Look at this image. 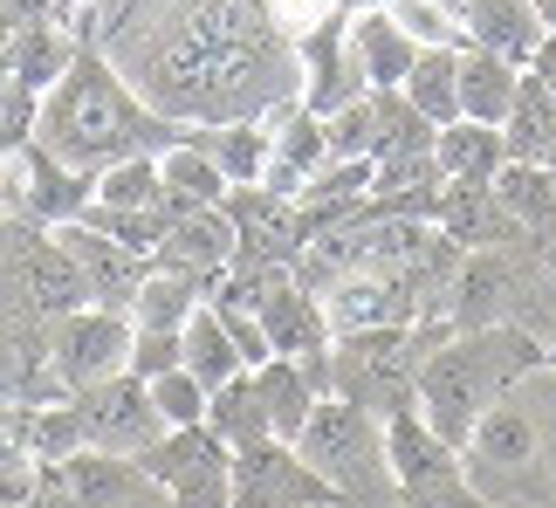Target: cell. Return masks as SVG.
I'll use <instances>...</instances> for the list:
<instances>
[{"instance_id":"6da1fadb","label":"cell","mask_w":556,"mask_h":508,"mask_svg":"<svg viewBox=\"0 0 556 508\" xmlns=\"http://www.w3.org/2000/svg\"><path fill=\"white\" fill-rule=\"evenodd\" d=\"M303 90L295 41L275 28L268 0H186L138 55V97L186 131L262 117Z\"/></svg>"},{"instance_id":"7a4b0ae2","label":"cell","mask_w":556,"mask_h":508,"mask_svg":"<svg viewBox=\"0 0 556 508\" xmlns=\"http://www.w3.org/2000/svg\"><path fill=\"white\" fill-rule=\"evenodd\" d=\"M35 144L49 158H62L70 173L97 179L103 165H124V158H165L173 144H192V131L173 117H159L117 76V62L97 49V35H83L76 62L62 69V82L35 111Z\"/></svg>"},{"instance_id":"3957f363","label":"cell","mask_w":556,"mask_h":508,"mask_svg":"<svg viewBox=\"0 0 556 508\" xmlns=\"http://www.w3.org/2000/svg\"><path fill=\"white\" fill-rule=\"evenodd\" d=\"M536 365H549V351H543L522 323H495V330L446 336V344L419 365V385H413L419 419L446 440V447H467L475 419H481L488 406H502V398L516 392Z\"/></svg>"},{"instance_id":"277c9868","label":"cell","mask_w":556,"mask_h":508,"mask_svg":"<svg viewBox=\"0 0 556 508\" xmlns=\"http://www.w3.org/2000/svg\"><path fill=\"white\" fill-rule=\"evenodd\" d=\"M295 454L324 481H337L357 508H378V495L392 488V474H384V419L351 406V398H316L309 427L295 433Z\"/></svg>"},{"instance_id":"5b68a950","label":"cell","mask_w":556,"mask_h":508,"mask_svg":"<svg viewBox=\"0 0 556 508\" xmlns=\"http://www.w3.org/2000/svg\"><path fill=\"white\" fill-rule=\"evenodd\" d=\"M384 474H392L399 508H495L488 495H475V474H467L460 447H446L419 419V406L384 419Z\"/></svg>"},{"instance_id":"8992f818","label":"cell","mask_w":556,"mask_h":508,"mask_svg":"<svg viewBox=\"0 0 556 508\" xmlns=\"http://www.w3.org/2000/svg\"><path fill=\"white\" fill-rule=\"evenodd\" d=\"M138 474L173 508H227L233 501V454L206 427H173L138 454Z\"/></svg>"},{"instance_id":"52a82bcc","label":"cell","mask_w":556,"mask_h":508,"mask_svg":"<svg viewBox=\"0 0 556 508\" xmlns=\"http://www.w3.org/2000/svg\"><path fill=\"white\" fill-rule=\"evenodd\" d=\"M220 214L233 220V275H248V282L295 268V254L309 247V227L295 214V200H275L262 186H227Z\"/></svg>"},{"instance_id":"ba28073f","label":"cell","mask_w":556,"mask_h":508,"mask_svg":"<svg viewBox=\"0 0 556 508\" xmlns=\"http://www.w3.org/2000/svg\"><path fill=\"white\" fill-rule=\"evenodd\" d=\"M70 412H76V427H83V447H97V454L138 460L152 440H165V419H159V406H152V385H144V378H131V371L70 392Z\"/></svg>"},{"instance_id":"9c48e42d","label":"cell","mask_w":556,"mask_h":508,"mask_svg":"<svg viewBox=\"0 0 556 508\" xmlns=\"http://www.w3.org/2000/svg\"><path fill=\"white\" fill-rule=\"evenodd\" d=\"M227 508H357L337 481H324L295 447L262 440V447L233 454V501Z\"/></svg>"},{"instance_id":"30bf717a","label":"cell","mask_w":556,"mask_h":508,"mask_svg":"<svg viewBox=\"0 0 556 508\" xmlns=\"http://www.w3.org/2000/svg\"><path fill=\"white\" fill-rule=\"evenodd\" d=\"M49 357L62 371V385L83 392V385H103L131 365V316L124 309H70L49 323Z\"/></svg>"},{"instance_id":"8fae6325","label":"cell","mask_w":556,"mask_h":508,"mask_svg":"<svg viewBox=\"0 0 556 508\" xmlns=\"http://www.w3.org/2000/svg\"><path fill=\"white\" fill-rule=\"evenodd\" d=\"M0 186H8V220L62 227V220H76L83 206H90V186H97V179L70 173L62 158H49V152L28 138L14 158H0Z\"/></svg>"},{"instance_id":"7c38bea8","label":"cell","mask_w":556,"mask_h":508,"mask_svg":"<svg viewBox=\"0 0 556 508\" xmlns=\"http://www.w3.org/2000/svg\"><path fill=\"white\" fill-rule=\"evenodd\" d=\"M295 69H303V90H295V97H303V111H316V117H337L344 103L365 97V69H357L351 21L344 14L295 41Z\"/></svg>"},{"instance_id":"4fadbf2b","label":"cell","mask_w":556,"mask_h":508,"mask_svg":"<svg viewBox=\"0 0 556 508\" xmlns=\"http://www.w3.org/2000/svg\"><path fill=\"white\" fill-rule=\"evenodd\" d=\"M49 234L83 268V282H90V309H124V316H131V295H138L144 275H152V254L97 234V227H83V220H62V227H49Z\"/></svg>"},{"instance_id":"5bb4252c","label":"cell","mask_w":556,"mask_h":508,"mask_svg":"<svg viewBox=\"0 0 556 508\" xmlns=\"http://www.w3.org/2000/svg\"><path fill=\"white\" fill-rule=\"evenodd\" d=\"M254 316H262L275 357H316V351H330V316H324V303H316L289 268L282 275H262V289H254Z\"/></svg>"},{"instance_id":"9a60e30c","label":"cell","mask_w":556,"mask_h":508,"mask_svg":"<svg viewBox=\"0 0 556 508\" xmlns=\"http://www.w3.org/2000/svg\"><path fill=\"white\" fill-rule=\"evenodd\" d=\"M152 268H179V275H200V282L227 275L233 268V220L220 214V206H192V214H179L173 227H165V241L152 247Z\"/></svg>"},{"instance_id":"2e32d148","label":"cell","mask_w":556,"mask_h":508,"mask_svg":"<svg viewBox=\"0 0 556 508\" xmlns=\"http://www.w3.org/2000/svg\"><path fill=\"white\" fill-rule=\"evenodd\" d=\"M433 227H440L446 241H460L467 254H481V247H508V241H516V220L502 214L495 186H481V179H446Z\"/></svg>"},{"instance_id":"e0dca14e","label":"cell","mask_w":556,"mask_h":508,"mask_svg":"<svg viewBox=\"0 0 556 508\" xmlns=\"http://www.w3.org/2000/svg\"><path fill=\"white\" fill-rule=\"evenodd\" d=\"M460 28H467V49H488V55L516 62V69H529L536 41L549 35L529 0H467V8H460Z\"/></svg>"},{"instance_id":"ac0fdd59","label":"cell","mask_w":556,"mask_h":508,"mask_svg":"<svg viewBox=\"0 0 556 508\" xmlns=\"http://www.w3.org/2000/svg\"><path fill=\"white\" fill-rule=\"evenodd\" d=\"M76 41L70 35V21H35V28H14V49H8V76L21 82V90H35V97H49L62 69L76 62Z\"/></svg>"},{"instance_id":"d6986e66","label":"cell","mask_w":556,"mask_h":508,"mask_svg":"<svg viewBox=\"0 0 556 508\" xmlns=\"http://www.w3.org/2000/svg\"><path fill=\"white\" fill-rule=\"evenodd\" d=\"M549 144H556V97L522 69L516 103H508V117H502V158L508 165H543Z\"/></svg>"},{"instance_id":"ffe728a7","label":"cell","mask_w":556,"mask_h":508,"mask_svg":"<svg viewBox=\"0 0 556 508\" xmlns=\"http://www.w3.org/2000/svg\"><path fill=\"white\" fill-rule=\"evenodd\" d=\"M351 49H357V69H365V90H399V82L413 76V62H419V49L399 35V21L384 8L351 21Z\"/></svg>"},{"instance_id":"44dd1931","label":"cell","mask_w":556,"mask_h":508,"mask_svg":"<svg viewBox=\"0 0 556 508\" xmlns=\"http://www.w3.org/2000/svg\"><path fill=\"white\" fill-rule=\"evenodd\" d=\"M254 392H262L268 433L282 440V447H295V433H303L309 412H316V385L303 378V365H295V357H268V365H254Z\"/></svg>"},{"instance_id":"7402d4cb","label":"cell","mask_w":556,"mask_h":508,"mask_svg":"<svg viewBox=\"0 0 556 508\" xmlns=\"http://www.w3.org/2000/svg\"><path fill=\"white\" fill-rule=\"evenodd\" d=\"M460 454H475L481 468H536V419H529L522 406H488L481 419H475V433H467V447Z\"/></svg>"},{"instance_id":"603a6c76","label":"cell","mask_w":556,"mask_h":508,"mask_svg":"<svg viewBox=\"0 0 556 508\" xmlns=\"http://www.w3.org/2000/svg\"><path fill=\"white\" fill-rule=\"evenodd\" d=\"M206 433L220 440L227 454H248V447H262V440H275L268 433V412H262V392H254V371L213 385V398H206Z\"/></svg>"},{"instance_id":"cb8c5ba5","label":"cell","mask_w":556,"mask_h":508,"mask_svg":"<svg viewBox=\"0 0 556 508\" xmlns=\"http://www.w3.org/2000/svg\"><path fill=\"white\" fill-rule=\"evenodd\" d=\"M516 82H522L516 62H502L488 49H460V117L467 124H495L502 131L508 103H516Z\"/></svg>"},{"instance_id":"d4e9b609","label":"cell","mask_w":556,"mask_h":508,"mask_svg":"<svg viewBox=\"0 0 556 508\" xmlns=\"http://www.w3.org/2000/svg\"><path fill=\"white\" fill-rule=\"evenodd\" d=\"M206 289L200 275H179V268H152L131 295V330H186L192 309H206Z\"/></svg>"},{"instance_id":"484cf974","label":"cell","mask_w":556,"mask_h":508,"mask_svg":"<svg viewBox=\"0 0 556 508\" xmlns=\"http://www.w3.org/2000/svg\"><path fill=\"white\" fill-rule=\"evenodd\" d=\"M495 200H502V214L516 220V234H529V241L556 234V179H549V165H502Z\"/></svg>"},{"instance_id":"4316f807","label":"cell","mask_w":556,"mask_h":508,"mask_svg":"<svg viewBox=\"0 0 556 508\" xmlns=\"http://www.w3.org/2000/svg\"><path fill=\"white\" fill-rule=\"evenodd\" d=\"M399 90H405V103H413L433 131H446V124L460 117V49H419L413 76H405Z\"/></svg>"},{"instance_id":"83f0119b","label":"cell","mask_w":556,"mask_h":508,"mask_svg":"<svg viewBox=\"0 0 556 508\" xmlns=\"http://www.w3.org/2000/svg\"><path fill=\"white\" fill-rule=\"evenodd\" d=\"M433 158H440V179H481V186H495V173L508 165L495 124H467V117H454L433 138Z\"/></svg>"},{"instance_id":"f1b7e54d","label":"cell","mask_w":556,"mask_h":508,"mask_svg":"<svg viewBox=\"0 0 556 508\" xmlns=\"http://www.w3.org/2000/svg\"><path fill=\"white\" fill-rule=\"evenodd\" d=\"M200 152L227 173V186H262L275 144H268V131L254 117H241V124H213V131H200Z\"/></svg>"},{"instance_id":"f546056e","label":"cell","mask_w":556,"mask_h":508,"mask_svg":"<svg viewBox=\"0 0 556 508\" xmlns=\"http://www.w3.org/2000/svg\"><path fill=\"white\" fill-rule=\"evenodd\" d=\"M179 365L200 378L206 392L248 371V365H241V351L227 344V330H220V316H213V309H192V316H186V330H179Z\"/></svg>"},{"instance_id":"4dcf8cb0","label":"cell","mask_w":556,"mask_h":508,"mask_svg":"<svg viewBox=\"0 0 556 508\" xmlns=\"http://www.w3.org/2000/svg\"><path fill=\"white\" fill-rule=\"evenodd\" d=\"M433 124H426L405 90H371V158H405V152H433Z\"/></svg>"},{"instance_id":"1f68e13d","label":"cell","mask_w":556,"mask_h":508,"mask_svg":"<svg viewBox=\"0 0 556 508\" xmlns=\"http://www.w3.org/2000/svg\"><path fill=\"white\" fill-rule=\"evenodd\" d=\"M159 179L179 206H220L227 200V173L200 152V131H192V144H173V152L159 158Z\"/></svg>"},{"instance_id":"d6a6232c","label":"cell","mask_w":556,"mask_h":508,"mask_svg":"<svg viewBox=\"0 0 556 508\" xmlns=\"http://www.w3.org/2000/svg\"><path fill=\"white\" fill-rule=\"evenodd\" d=\"M165 200V179H159V158H124V165H103L97 186H90V206H111V214H144V206Z\"/></svg>"},{"instance_id":"836d02e7","label":"cell","mask_w":556,"mask_h":508,"mask_svg":"<svg viewBox=\"0 0 556 508\" xmlns=\"http://www.w3.org/2000/svg\"><path fill=\"white\" fill-rule=\"evenodd\" d=\"M384 14L399 21V35L413 41V49H467L460 14L440 8V0H384Z\"/></svg>"},{"instance_id":"e575fe53","label":"cell","mask_w":556,"mask_h":508,"mask_svg":"<svg viewBox=\"0 0 556 508\" xmlns=\"http://www.w3.org/2000/svg\"><path fill=\"white\" fill-rule=\"evenodd\" d=\"M206 398H213V392H206L186 365L165 371V378H152V406H159V419H165V433H173V427H206Z\"/></svg>"},{"instance_id":"d590c367","label":"cell","mask_w":556,"mask_h":508,"mask_svg":"<svg viewBox=\"0 0 556 508\" xmlns=\"http://www.w3.org/2000/svg\"><path fill=\"white\" fill-rule=\"evenodd\" d=\"M35 111H41V97L21 90V82L0 69V158H14L21 144L35 138Z\"/></svg>"},{"instance_id":"8d00e7d4","label":"cell","mask_w":556,"mask_h":508,"mask_svg":"<svg viewBox=\"0 0 556 508\" xmlns=\"http://www.w3.org/2000/svg\"><path fill=\"white\" fill-rule=\"evenodd\" d=\"M324 131H330V158H371V90L344 103L337 117H324Z\"/></svg>"},{"instance_id":"74e56055","label":"cell","mask_w":556,"mask_h":508,"mask_svg":"<svg viewBox=\"0 0 556 508\" xmlns=\"http://www.w3.org/2000/svg\"><path fill=\"white\" fill-rule=\"evenodd\" d=\"M131 378H165V371H179V330H131V365H124Z\"/></svg>"},{"instance_id":"f35d334b","label":"cell","mask_w":556,"mask_h":508,"mask_svg":"<svg viewBox=\"0 0 556 508\" xmlns=\"http://www.w3.org/2000/svg\"><path fill=\"white\" fill-rule=\"evenodd\" d=\"M220 316V330H227V344L241 351V365L254 371V365H268L275 357V344H268V330H262V316H248V309H213Z\"/></svg>"},{"instance_id":"ab89813d","label":"cell","mask_w":556,"mask_h":508,"mask_svg":"<svg viewBox=\"0 0 556 508\" xmlns=\"http://www.w3.org/2000/svg\"><path fill=\"white\" fill-rule=\"evenodd\" d=\"M324 21H337V0H275V28L289 41H303L309 28H324Z\"/></svg>"},{"instance_id":"60d3db41","label":"cell","mask_w":556,"mask_h":508,"mask_svg":"<svg viewBox=\"0 0 556 508\" xmlns=\"http://www.w3.org/2000/svg\"><path fill=\"white\" fill-rule=\"evenodd\" d=\"M529 76H536L543 90L556 97V35H543V41H536V55H529Z\"/></svg>"},{"instance_id":"b9f144b4","label":"cell","mask_w":556,"mask_h":508,"mask_svg":"<svg viewBox=\"0 0 556 508\" xmlns=\"http://www.w3.org/2000/svg\"><path fill=\"white\" fill-rule=\"evenodd\" d=\"M8 49H14V21H8V8H0V69H8Z\"/></svg>"},{"instance_id":"7bdbcfd3","label":"cell","mask_w":556,"mask_h":508,"mask_svg":"<svg viewBox=\"0 0 556 508\" xmlns=\"http://www.w3.org/2000/svg\"><path fill=\"white\" fill-rule=\"evenodd\" d=\"M529 8H536V21H543V28L556 35V0H529Z\"/></svg>"},{"instance_id":"ee69618b","label":"cell","mask_w":556,"mask_h":508,"mask_svg":"<svg viewBox=\"0 0 556 508\" xmlns=\"http://www.w3.org/2000/svg\"><path fill=\"white\" fill-rule=\"evenodd\" d=\"M0 220H8V186H0Z\"/></svg>"},{"instance_id":"f6af8a7d","label":"cell","mask_w":556,"mask_h":508,"mask_svg":"<svg viewBox=\"0 0 556 508\" xmlns=\"http://www.w3.org/2000/svg\"><path fill=\"white\" fill-rule=\"evenodd\" d=\"M440 8H454V14H460V8H467V0H440Z\"/></svg>"},{"instance_id":"bcb514c9","label":"cell","mask_w":556,"mask_h":508,"mask_svg":"<svg viewBox=\"0 0 556 508\" xmlns=\"http://www.w3.org/2000/svg\"><path fill=\"white\" fill-rule=\"evenodd\" d=\"M549 365H556V351H549Z\"/></svg>"}]
</instances>
